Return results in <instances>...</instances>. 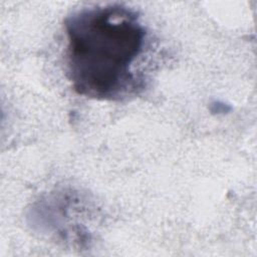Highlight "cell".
Returning <instances> with one entry per match:
<instances>
[{"label": "cell", "instance_id": "obj_1", "mask_svg": "<svg viewBox=\"0 0 257 257\" xmlns=\"http://www.w3.org/2000/svg\"><path fill=\"white\" fill-rule=\"evenodd\" d=\"M64 28L66 75L78 94L115 101L144 89L134 64L147 32L135 11L121 5L84 8L69 15Z\"/></svg>", "mask_w": 257, "mask_h": 257}]
</instances>
